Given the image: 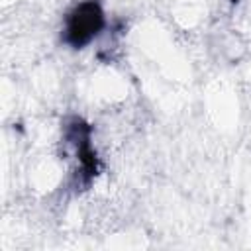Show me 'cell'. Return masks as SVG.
<instances>
[{
	"label": "cell",
	"instance_id": "cell-1",
	"mask_svg": "<svg viewBox=\"0 0 251 251\" xmlns=\"http://www.w3.org/2000/svg\"><path fill=\"white\" fill-rule=\"evenodd\" d=\"M102 24L104 20H102V12L98 4L84 2L71 14L67 22V41L73 43L75 47H82L98 33Z\"/></svg>",
	"mask_w": 251,
	"mask_h": 251
}]
</instances>
